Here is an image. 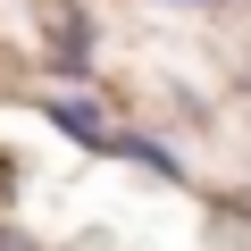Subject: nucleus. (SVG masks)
Segmentation results:
<instances>
[{
	"instance_id": "nucleus-5",
	"label": "nucleus",
	"mask_w": 251,
	"mask_h": 251,
	"mask_svg": "<svg viewBox=\"0 0 251 251\" xmlns=\"http://www.w3.org/2000/svg\"><path fill=\"white\" fill-rule=\"evenodd\" d=\"M151 9H251V0H151Z\"/></svg>"
},
{
	"instance_id": "nucleus-2",
	"label": "nucleus",
	"mask_w": 251,
	"mask_h": 251,
	"mask_svg": "<svg viewBox=\"0 0 251 251\" xmlns=\"http://www.w3.org/2000/svg\"><path fill=\"white\" fill-rule=\"evenodd\" d=\"M100 159H126V168H143L151 184H184V151L168 134H151V126H117L109 117V134H100Z\"/></svg>"
},
{
	"instance_id": "nucleus-1",
	"label": "nucleus",
	"mask_w": 251,
	"mask_h": 251,
	"mask_svg": "<svg viewBox=\"0 0 251 251\" xmlns=\"http://www.w3.org/2000/svg\"><path fill=\"white\" fill-rule=\"evenodd\" d=\"M34 25H42L34 67H50L59 84H84L92 75V9L84 0H34Z\"/></svg>"
},
{
	"instance_id": "nucleus-6",
	"label": "nucleus",
	"mask_w": 251,
	"mask_h": 251,
	"mask_svg": "<svg viewBox=\"0 0 251 251\" xmlns=\"http://www.w3.org/2000/svg\"><path fill=\"white\" fill-rule=\"evenodd\" d=\"M243 84H251V75H243Z\"/></svg>"
},
{
	"instance_id": "nucleus-3",
	"label": "nucleus",
	"mask_w": 251,
	"mask_h": 251,
	"mask_svg": "<svg viewBox=\"0 0 251 251\" xmlns=\"http://www.w3.org/2000/svg\"><path fill=\"white\" fill-rule=\"evenodd\" d=\"M34 117L59 126L75 151H100V134H109V109H100L92 92H34Z\"/></svg>"
},
{
	"instance_id": "nucleus-4",
	"label": "nucleus",
	"mask_w": 251,
	"mask_h": 251,
	"mask_svg": "<svg viewBox=\"0 0 251 251\" xmlns=\"http://www.w3.org/2000/svg\"><path fill=\"white\" fill-rule=\"evenodd\" d=\"M209 234H218V243H243V234H251V209H218Z\"/></svg>"
}]
</instances>
